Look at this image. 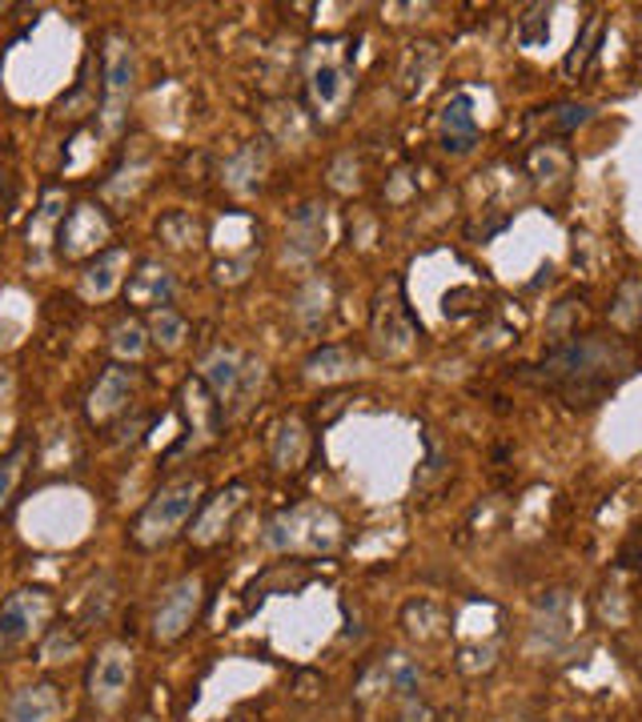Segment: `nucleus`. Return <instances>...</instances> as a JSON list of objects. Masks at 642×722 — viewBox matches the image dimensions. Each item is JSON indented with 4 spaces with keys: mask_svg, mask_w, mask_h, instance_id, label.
<instances>
[{
    "mask_svg": "<svg viewBox=\"0 0 642 722\" xmlns=\"http://www.w3.org/2000/svg\"><path fill=\"white\" fill-rule=\"evenodd\" d=\"M205 486H201V478H181V482H169L165 489H157V498L140 510L137 518V546L145 550H157L165 546V542H173L181 530H185V522L198 514V506L205 498Z\"/></svg>",
    "mask_w": 642,
    "mask_h": 722,
    "instance_id": "nucleus-1",
    "label": "nucleus"
},
{
    "mask_svg": "<svg viewBox=\"0 0 642 722\" xmlns=\"http://www.w3.org/2000/svg\"><path fill=\"white\" fill-rule=\"evenodd\" d=\"M266 542L273 550H329L338 542V522L329 510L302 506V510L278 514L266 526Z\"/></svg>",
    "mask_w": 642,
    "mask_h": 722,
    "instance_id": "nucleus-2",
    "label": "nucleus"
},
{
    "mask_svg": "<svg viewBox=\"0 0 642 722\" xmlns=\"http://www.w3.org/2000/svg\"><path fill=\"white\" fill-rule=\"evenodd\" d=\"M201 598H205V583H201L198 574L177 578V583L161 595V602H157V614H153V639L165 642V646L181 639V634L198 622Z\"/></svg>",
    "mask_w": 642,
    "mask_h": 722,
    "instance_id": "nucleus-3",
    "label": "nucleus"
},
{
    "mask_svg": "<svg viewBox=\"0 0 642 722\" xmlns=\"http://www.w3.org/2000/svg\"><path fill=\"white\" fill-rule=\"evenodd\" d=\"M101 65H105V125L121 128V113H125L128 97H133V81H137L133 45H128L125 36L109 33L105 53H101Z\"/></svg>",
    "mask_w": 642,
    "mask_h": 722,
    "instance_id": "nucleus-4",
    "label": "nucleus"
},
{
    "mask_svg": "<svg viewBox=\"0 0 642 722\" xmlns=\"http://www.w3.org/2000/svg\"><path fill=\"white\" fill-rule=\"evenodd\" d=\"M128 682H133V654L121 642H109L105 651L93 658V670H89V699L101 711H113L125 699Z\"/></svg>",
    "mask_w": 642,
    "mask_h": 722,
    "instance_id": "nucleus-5",
    "label": "nucleus"
},
{
    "mask_svg": "<svg viewBox=\"0 0 642 722\" xmlns=\"http://www.w3.org/2000/svg\"><path fill=\"white\" fill-rule=\"evenodd\" d=\"M48 610H53V602H48L45 590H16V595H9L4 606H0V642L33 639V630L45 627Z\"/></svg>",
    "mask_w": 642,
    "mask_h": 722,
    "instance_id": "nucleus-6",
    "label": "nucleus"
},
{
    "mask_svg": "<svg viewBox=\"0 0 642 722\" xmlns=\"http://www.w3.org/2000/svg\"><path fill=\"white\" fill-rule=\"evenodd\" d=\"M241 501H246V486H241V482H234L229 489L201 501V510L193 514V530H189L193 542H198V546L217 542V538L225 534V526L234 522V514L241 510Z\"/></svg>",
    "mask_w": 642,
    "mask_h": 722,
    "instance_id": "nucleus-7",
    "label": "nucleus"
},
{
    "mask_svg": "<svg viewBox=\"0 0 642 722\" xmlns=\"http://www.w3.org/2000/svg\"><path fill=\"white\" fill-rule=\"evenodd\" d=\"M181 402H185V414H189V426H193V433L198 438H217L222 433V421H225V406L222 397L213 394L210 385H205V377H189L185 390H181Z\"/></svg>",
    "mask_w": 642,
    "mask_h": 722,
    "instance_id": "nucleus-8",
    "label": "nucleus"
},
{
    "mask_svg": "<svg viewBox=\"0 0 642 722\" xmlns=\"http://www.w3.org/2000/svg\"><path fill=\"white\" fill-rule=\"evenodd\" d=\"M137 390V370H128V365H109L101 373V382L93 385V394H89V418L93 421H109L113 414L125 409V402L133 397Z\"/></svg>",
    "mask_w": 642,
    "mask_h": 722,
    "instance_id": "nucleus-9",
    "label": "nucleus"
},
{
    "mask_svg": "<svg viewBox=\"0 0 642 722\" xmlns=\"http://www.w3.org/2000/svg\"><path fill=\"white\" fill-rule=\"evenodd\" d=\"M105 237H109V222L93 205H77L69 217H60V253L65 257L89 253V249H97Z\"/></svg>",
    "mask_w": 642,
    "mask_h": 722,
    "instance_id": "nucleus-10",
    "label": "nucleus"
},
{
    "mask_svg": "<svg viewBox=\"0 0 642 722\" xmlns=\"http://www.w3.org/2000/svg\"><path fill=\"white\" fill-rule=\"evenodd\" d=\"M173 273L165 266H157V261H140L137 273H128L125 278V297L128 305H140V309H161V305H169V297H173Z\"/></svg>",
    "mask_w": 642,
    "mask_h": 722,
    "instance_id": "nucleus-11",
    "label": "nucleus"
},
{
    "mask_svg": "<svg viewBox=\"0 0 642 722\" xmlns=\"http://www.w3.org/2000/svg\"><path fill=\"white\" fill-rule=\"evenodd\" d=\"M65 711V699H60V687L53 682H33V687H21L9 699V722H57Z\"/></svg>",
    "mask_w": 642,
    "mask_h": 722,
    "instance_id": "nucleus-12",
    "label": "nucleus"
},
{
    "mask_svg": "<svg viewBox=\"0 0 642 722\" xmlns=\"http://www.w3.org/2000/svg\"><path fill=\"white\" fill-rule=\"evenodd\" d=\"M322 245H326V205H302L293 213L290 234H285V253L309 261Z\"/></svg>",
    "mask_w": 642,
    "mask_h": 722,
    "instance_id": "nucleus-13",
    "label": "nucleus"
},
{
    "mask_svg": "<svg viewBox=\"0 0 642 722\" xmlns=\"http://www.w3.org/2000/svg\"><path fill=\"white\" fill-rule=\"evenodd\" d=\"M478 140V125L470 113V97H454L442 109V149L446 153H470Z\"/></svg>",
    "mask_w": 642,
    "mask_h": 722,
    "instance_id": "nucleus-14",
    "label": "nucleus"
},
{
    "mask_svg": "<svg viewBox=\"0 0 642 722\" xmlns=\"http://www.w3.org/2000/svg\"><path fill=\"white\" fill-rule=\"evenodd\" d=\"M241 370H246V358L237 350H217L205 365H201V377H205V385H210L213 394L222 397V406L234 397L237 382H241Z\"/></svg>",
    "mask_w": 642,
    "mask_h": 722,
    "instance_id": "nucleus-15",
    "label": "nucleus"
},
{
    "mask_svg": "<svg viewBox=\"0 0 642 722\" xmlns=\"http://www.w3.org/2000/svg\"><path fill=\"white\" fill-rule=\"evenodd\" d=\"M269 169V157L261 145H246V149L237 153L234 161L225 165V185L237 189V193H254L261 185V177Z\"/></svg>",
    "mask_w": 642,
    "mask_h": 722,
    "instance_id": "nucleus-16",
    "label": "nucleus"
},
{
    "mask_svg": "<svg viewBox=\"0 0 642 722\" xmlns=\"http://www.w3.org/2000/svg\"><path fill=\"white\" fill-rule=\"evenodd\" d=\"M309 93H314L317 109L334 117V109H338L341 97H346V65H334V60L314 65V72H309Z\"/></svg>",
    "mask_w": 642,
    "mask_h": 722,
    "instance_id": "nucleus-17",
    "label": "nucleus"
},
{
    "mask_svg": "<svg viewBox=\"0 0 642 722\" xmlns=\"http://www.w3.org/2000/svg\"><path fill=\"white\" fill-rule=\"evenodd\" d=\"M125 266H128L125 249H109V253L97 257L93 266H89V273H85V285H81L85 297H97V302L109 297V293L121 285V269Z\"/></svg>",
    "mask_w": 642,
    "mask_h": 722,
    "instance_id": "nucleus-18",
    "label": "nucleus"
},
{
    "mask_svg": "<svg viewBox=\"0 0 642 722\" xmlns=\"http://www.w3.org/2000/svg\"><path fill=\"white\" fill-rule=\"evenodd\" d=\"M185 317L177 314V309H169V305H161V309H153L149 314V338L153 346H161L165 353L177 350L181 341H185Z\"/></svg>",
    "mask_w": 642,
    "mask_h": 722,
    "instance_id": "nucleus-19",
    "label": "nucleus"
},
{
    "mask_svg": "<svg viewBox=\"0 0 642 722\" xmlns=\"http://www.w3.org/2000/svg\"><path fill=\"white\" fill-rule=\"evenodd\" d=\"M305 454V433H302V421L297 418H285L278 426V433H273V462H278L281 470H293L297 462H302Z\"/></svg>",
    "mask_w": 642,
    "mask_h": 722,
    "instance_id": "nucleus-20",
    "label": "nucleus"
},
{
    "mask_svg": "<svg viewBox=\"0 0 642 722\" xmlns=\"http://www.w3.org/2000/svg\"><path fill=\"white\" fill-rule=\"evenodd\" d=\"M350 370H353V358L346 350H334V346L305 361V373H309L314 382H334V377H341V373H350Z\"/></svg>",
    "mask_w": 642,
    "mask_h": 722,
    "instance_id": "nucleus-21",
    "label": "nucleus"
},
{
    "mask_svg": "<svg viewBox=\"0 0 642 722\" xmlns=\"http://www.w3.org/2000/svg\"><path fill=\"white\" fill-rule=\"evenodd\" d=\"M161 237L173 249H189V245L201 241V225L193 222V213H169V217H161Z\"/></svg>",
    "mask_w": 642,
    "mask_h": 722,
    "instance_id": "nucleus-22",
    "label": "nucleus"
},
{
    "mask_svg": "<svg viewBox=\"0 0 642 722\" xmlns=\"http://www.w3.org/2000/svg\"><path fill=\"white\" fill-rule=\"evenodd\" d=\"M77 651H81V634L65 627V630H53V634H48L41 658H45V663H69V658H77Z\"/></svg>",
    "mask_w": 642,
    "mask_h": 722,
    "instance_id": "nucleus-23",
    "label": "nucleus"
},
{
    "mask_svg": "<svg viewBox=\"0 0 642 722\" xmlns=\"http://www.w3.org/2000/svg\"><path fill=\"white\" fill-rule=\"evenodd\" d=\"M24 454H29V445L16 442L9 458H0V510L9 506L12 489H16V478H21V466H24Z\"/></svg>",
    "mask_w": 642,
    "mask_h": 722,
    "instance_id": "nucleus-24",
    "label": "nucleus"
},
{
    "mask_svg": "<svg viewBox=\"0 0 642 722\" xmlns=\"http://www.w3.org/2000/svg\"><path fill=\"white\" fill-rule=\"evenodd\" d=\"M113 350H117L121 358L137 361L140 353H145V329H140L137 321H121V326L113 329Z\"/></svg>",
    "mask_w": 642,
    "mask_h": 722,
    "instance_id": "nucleus-25",
    "label": "nucleus"
},
{
    "mask_svg": "<svg viewBox=\"0 0 642 722\" xmlns=\"http://www.w3.org/2000/svg\"><path fill=\"white\" fill-rule=\"evenodd\" d=\"M257 385H261V361H246V370H241V382H237L234 397H229L234 414H241V409L249 406V397L257 394Z\"/></svg>",
    "mask_w": 642,
    "mask_h": 722,
    "instance_id": "nucleus-26",
    "label": "nucleus"
},
{
    "mask_svg": "<svg viewBox=\"0 0 642 722\" xmlns=\"http://www.w3.org/2000/svg\"><path fill=\"white\" fill-rule=\"evenodd\" d=\"M57 217H60V198H57V193H48V198H45V205H41V213H36V222L29 225V241H33L36 249H41V245H45L48 225L57 222Z\"/></svg>",
    "mask_w": 642,
    "mask_h": 722,
    "instance_id": "nucleus-27",
    "label": "nucleus"
},
{
    "mask_svg": "<svg viewBox=\"0 0 642 722\" xmlns=\"http://www.w3.org/2000/svg\"><path fill=\"white\" fill-rule=\"evenodd\" d=\"M598 36H602V21H598V16H590V24H586V36H583V45H578V48H574V53H571V57H566V72L583 69V65H586V57H590V53H595Z\"/></svg>",
    "mask_w": 642,
    "mask_h": 722,
    "instance_id": "nucleus-28",
    "label": "nucleus"
},
{
    "mask_svg": "<svg viewBox=\"0 0 642 722\" xmlns=\"http://www.w3.org/2000/svg\"><path fill=\"white\" fill-rule=\"evenodd\" d=\"M246 269H249V257H241V261H234V266H217V281L222 285H237V281H246Z\"/></svg>",
    "mask_w": 642,
    "mask_h": 722,
    "instance_id": "nucleus-29",
    "label": "nucleus"
}]
</instances>
